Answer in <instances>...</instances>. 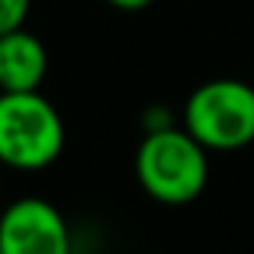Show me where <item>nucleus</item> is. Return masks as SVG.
Segmentation results:
<instances>
[{"label":"nucleus","mask_w":254,"mask_h":254,"mask_svg":"<svg viewBox=\"0 0 254 254\" xmlns=\"http://www.w3.org/2000/svg\"><path fill=\"white\" fill-rule=\"evenodd\" d=\"M207 148L190 130L157 127L148 130L136 151V178L142 190L160 204H190L207 187Z\"/></svg>","instance_id":"f257e3e1"},{"label":"nucleus","mask_w":254,"mask_h":254,"mask_svg":"<svg viewBox=\"0 0 254 254\" xmlns=\"http://www.w3.org/2000/svg\"><path fill=\"white\" fill-rule=\"evenodd\" d=\"M65 145V127L48 98L36 92H0V166L45 169Z\"/></svg>","instance_id":"f03ea898"},{"label":"nucleus","mask_w":254,"mask_h":254,"mask_svg":"<svg viewBox=\"0 0 254 254\" xmlns=\"http://www.w3.org/2000/svg\"><path fill=\"white\" fill-rule=\"evenodd\" d=\"M184 127L207 151H237L254 142V89L243 80H210L184 107Z\"/></svg>","instance_id":"7ed1b4c3"},{"label":"nucleus","mask_w":254,"mask_h":254,"mask_svg":"<svg viewBox=\"0 0 254 254\" xmlns=\"http://www.w3.org/2000/svg\"><path fill=\"white\" fill-rule=\"evenodd\" d=\"M3 254H71V234L60 210L45 198H21L0 213Z\"/></svg>","instance_id":"20e7f679"},{"label":"nucleus","mask_w":254,"mask_h":254,"mask_svg":"<svg viewBox=\"0 0 254 254\" xmlns=\"http://www.w3.org/2000/svg\"><path fill=\"white\" fill-rule=\"evenodd\" d=\"M48 74L45 45L24 27L0 36V92H36Z\"/></svg>","instance_id":"39448f33"},{"label":"nucleus","mask_w":254,"mask_h":254,"mask_svg":"<svg viewBox=\"0 0 254 254\" xmlns=\"http://www.w3.org/2000/svg\"><path fill=\"white\" fill-rule=\"evenodd\" d=\"M30 12V0H0V36L24 27Z\"/></svg>","instance_id":"423d86ee"},{"label":"nucleus","mask_w":254,"mask_h":254,"mask_svg":"<svg viewBox=\"0 0 254 254\" xmlns=\"http://www.w3.org/2000/svg\"><path fill=\"white\" fill-rule=\"evenodd\" d=\"M107 3H113L116 9H127V12H136V9H145L151 0H107Z\"/></svg>","instance_id":"0eeeda50"},{"label":"nucleus","mask_w":254,"mask_h":254,"mask_svg":"<svg viewBox=\"0 0 254 254\" xmlns=\"http://www.w3.org/2000/svg\"><path fill=\"white\" fill-rule=\"evenodd\" d=\"M0 254H3V252H0Z\"/></svg>","instance_id":"6e6552de"}]
</instances>
